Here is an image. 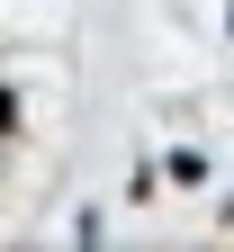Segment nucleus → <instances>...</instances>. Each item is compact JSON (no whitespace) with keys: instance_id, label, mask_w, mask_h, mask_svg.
<instances>
[{"instance_id":"f257e3e1","label":"nucleus","mask_w":234,"mask_h":252,"mask_svg":"<svg viewBox=\"0 0 234 252\" xmlns=\"http://www.w3.org/2000/svg\"><path fill=\"white\" fill-rule=\"evenodd\" d=\"M9 126H18V99H9V90H0V144H9Z\"/></svg>"},{"instance_id":"f03ea898","label":"nucleus","mask_w":234,"mask_h":252,"mask_svg":"<svg viewBox=\"0 0 234 252\" xmlns=\"http://www.w3.org/2000/svg\"><path fill=\"white\" fill-rule=\"evenodd\" d=\"M225 27H234V9H225Z\"/></svg>"},{"instance_id":"7ed1b4c3","label":"nucleus","mask_w":234,"mask_h":252,"mask_svg":"<svg viewBox=\"0 0 234 252\" xmlns=\"http://www.w3.org/2000/svg\"><path fill=\"white\" fill-rule=\"evenodd\" d=\"M225 216H234V198H225Z\"/></svg>"}]
</instances>
